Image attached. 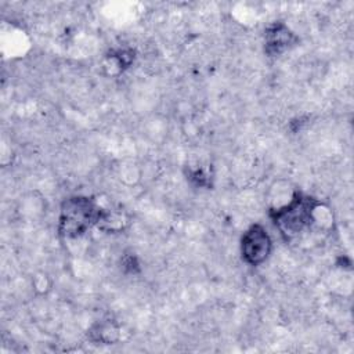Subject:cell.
I'll return each mask as SVG.
<instances>
[{
    "mask_svg": "<svg viewBox=\"0 0 354 354\" xmlns=\"http://www.w3.org/2000/svg\"><path fill=\"white\" fill-rule=\"evenodd\" d=\"M102 209L90 196H72L64 201L59 210V234L65 238L82 236L98 223Z\"/></svg>",
    "mask_w": 354,
    "mask_h": 354,
    "instance_id": "2",
    "label": "cell"
},
{
    "mask_svg": "<svg viewBox=\"0 0 354 354\" xmlns=\"http://www.w3.org/2000/svg\"><path fill=\"white\" fill-rule=\"evenodd\" d=\"M296 43V35L282 22L272 24L266 30V53L271 57L281 55Z\"/></svg>",
    "mask_w": 354,
    "mask_h": 354,
    "instance_id": "4",
    "label": "cell"
},
{
    "mask_svg": "<svg viewBox=\"0 0 354 354\" xmlns=\"http://www.w3.org/2000/svg\"><path fill=\"white\" fill-rule=\"evenodd\" d=\"M126 224V218L122 213H118L115 210H104L101 212L100 214V218H98V223L97 225L104 230V231H119L124 227Z\"/></svg>",
    "mask_w": 354,
    "mask_h": 354,
    "instance_id": "5",
    "label": "cell"
},
{
    "mask_svg": "<svg viewBox=\"0 0 354 354\" xmlns=\"http://www.w3.org/2000/svg\"><path fill=\"white\" fill-rule=\"evenodd\" d=\"M319 206L321 203L317 199L295 192L288 203L271 212V217L279 232L286 239H293L317 224Z\"/></svg>",
    "mask_w": 354,
    "mask_h": 354,
    "instance_id": "1",
    "label": "cell"
},
{
    "mask_svg": "<svg viewBox=\"0 0 354 354\" xmlns=\"http://www.w3.org/2000/svg\"><path fill=\"white\" fill-rule=\"evenodd\" d=\"M272 249V241L267 231L254 224L249 227L241 241V253L249 266H259L267 260Z\"/></svg>",
    "mask_w": 354,
    "mask_h": 354,
    "instance_id": "3",
    "label": "cell"
}]
</instances>
